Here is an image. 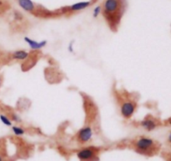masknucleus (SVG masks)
I'll use <instances>...</instances> for the list:
<instances>
[{"instance_id": "f257e3e1", "label": "nucleus", "mask_w": 171, "mask_h": 161, "mask_svg": "<svg viewBox=\"0 0 171 161\" xmlns=\"http://www.w3.org/2000/svg\"><path fill=\"white\" fill-rule=\"evenodd\" d=\"M134 147L137 153L144 155H153L157 149L156 142L147 136H141L137 138L134 143Z\"/></svg>"}, {"instance_id": "f03ea898", "label": "nucleus", "mask_w": 171, "mask_h": 161, "mask_svg": "<svg viewBox=\"0 0 171 161\" xmlns=\"http://www.w3.org/2000/svg\"><path fill=\"white\" fill-rule=\"evenodd\" d=\"M99 149L95 147H86L77 152L79 161H99Z\"/></svg>"}, {"instance_id": "7ed1b4c3", "label": "nucleus", "mask_w": 171, "mask_h": 161, "mask_svg": "<svg viewBox=\"0 0 171 161\" xmlns=\"http://www.w3.org/2000/svg\"><path fill=\"white\" fill-rule=\"evenodd\" d=\"M136 107V103L133 100H124L120 104V114L124 119H129L135 113Z\"/></svg>"}, {"instance_id": "20e7f679", "label": "nucleus", "mask_w": 171, "mask_h": 161, "mask_svg": "<svg viewBox=\"0 0 171 161\" xmlns=\"http://www.w3.org/2000/svg\"><path fill=\"white\" fill-rule=\"evenodd\" d=\"M94 136L93 128L89 125L84 126L77 132V139L80 144H87Z\"/></svg>"}, {"instance_id": "39448f33", "label": "nucleus", "mask_w": 171, "mask_h": 161, "mask_svg": "<svg viewBox=\"0 0 171 161\" xmlns=\"http://www.w3.org/2000/svg\"><path fill=\"white\" fill-rule=\"evenodd\" d=\"M120 0H105L103 3V12L108 16H112L119 11Z\"/></svg>"}, {"instance_id": "423d86ee", "label": "nucleus", "mask_w": 171, "mask_h": 161, "mask_svg": "<svg viewBox=\"0 0 171 161\" xmlns=\"http://www.w3.org/2000/svg\"><path fill=\"white\" fill-rule=\"evenodd\" d=\"M139 125L146 131H153L158 127V122L152 117H146L139 122Z\"/></svg>"}, {"instance_id": "0eeeda50", "label": "nucleus", "mask_w": 171, "mask_h": 161, "mask_svg": "<svg viewBox=\"0 0 171 161\" xmlns=\"http://www.w3.org/2000/svg\"><path fill=\"white\" fill-rule=\"evenodd\" d=\"M23 40L32 50H40V49L46 47L47 44H48V42L46 40L37 41V40H34V39H31L29 37H27V36L23 38Z\"/></svg>"}, {"instance_id": "6e6552de", "label": "nucleus", "mask_w": 171, "mask_h": 161, "mask_svg": "<svg viewBox=\"0 0 171 161\" xmlns=\"http://www.w3.org/2000/svg\"><path fill=\"white\" fill-rule=\"evenodd\" d=\"M29 57V53L26 51L24 49H18L15 50L12 53L11 58H13V60H17V61L23 62L25 61L26 59H28Z\"/></svg>"}, {"instance_id": "1a4fd4ad", "label": "nucleus", "mask_w": 171, "mask_h": 161, "mask_svg": "<svg viewBox=\"0 0 171 161\" xmlns=\"http://www.w3.org/2000/svg\"><path fill=\"white\" fill-rule=\"evenodd\" d=\"M91 1H84V2H79V3H74L70 6L67 8V10L68 12H78L81 11L85 9H87L91 5Z\"/></svg>"}, {"instance_id": "9d476101", "label": "nucleus", "mask_w": 171, "mask_h": 161, "mask_svg": "<svg viewBox=\"0 0 171 161\" xmlns=\"http://www.w3.org/2000/svg\"><path fill=\"white\" fill-rule=\"evenodd\" d=\"M18 3L20 8L26 12L32 13L35 10V4L32 0H18Z\"/></svg>"}, {"instance_id": "9b49d317", "label": "nucleus", "mask_w": 171, "mask_h": 161, "mask_svg": "<svg viewBox=\"0 0 171 161\" xmlns=\"http://www.w3.org/2000/svg\"><path fill=\"white\" fill-rule=\"evenodd\" d=\"M11 129H12V132H13V135L17 137H21V136L24 135L26 134L25 129L19 125H13L11 127Z\"/></svg>"}, {"instance_id": "f8f14e48", "label": "nucleus", "mask_w": 171, "mask_h": 161, "mask_svg": "<svg viewBox=\"0 0 171 161\" xmlns=\"http://www.w3.org/2000/svg\"><path fill=\"white\" fill-rule=\"evenodd\" d=\"M0 121L7 127H12L13 125L9 116H8L5 114H0Z\"/></svg>"}, {"instance_id": "ddd939ff", "label": "nucleus", "mask_w": 171, "mask_h": 161, "mask_svg": "<svg viewBox=\"0 0 171 161\" xmlns=\"http://www.w3.org/2000/svg\"><path fill=\"white\" fill-rule=\"evenodd\" d=\"M10 119L12 120V122L16 123V124H21V123L23 122V120L21 119V117L16 113L12 114L10 115Z\"/></svg>"}, {"instance_id": "4468645a", "label": "nucleus", "mask_w": 171, "mask_h": 161, "mask_svg": "<svg viewBox=\"0 0 171 161\" xmlns=\"http://www.w3.org/2000/svg\"><path fill=\"white\" fill-rule=\"evenodd\" d=\"M101 12H102V7L96 6L94 9V10H93V17L96 19V18L99 17V15L101 13Z\"/></svg>"}, {"instance_id": "2eb2a0df", "label": "nucleus", "mask_w": 171, "mask_h": 161, "mask_svg": "<svg viewBox=\"0 0 171 161\" xmlns=\"http://www.w3.org/2000/svg\"><path fill=\"white\" fill-rule=\"evenodd\" d=\"M68 50L69 53H73L74 51V44H73V43H70L68 46Z\"/></svg>"}, {"instance_id": "dca6fc26", "label": "nucleus", "mask_w": 171, "mask_h": 161, "mask_svg": "<svg viewBox=\"0 0 171 161\" xmlns=\"http://www.w3.org/2000/svg\"><path fill=\"white\" fill-rule=\"evenodd\" d=\"M167 140H168V142L171 145V131L169 133L168 135V137H167Z\"/></svg>"}, {"instance_id": "f3484780", "label": "nucleus", "mask_w": 171, "mask_h": 161, "mask_svg": "<svg viewBox=\"0 0 171 161\" xmlns=\"http://www.w3.org/2000/svg\"><path fill=\"white\" fill-rule=\"evenodd\" d=\"M0 161H4V157L0 154Z\"/></svg>"}, {"instance_id": "a211bd4d", "label": "nucleus", "mask_w": 171, "mask_h": 161, "mask_svg": "<svg viewBox=\"0 0 171 161\" xmlns=\"http://www.w3.org/2000/svg\"><path fill=\"white\" fill-rule=\"evenodd\" d=\"M2 86V77H1V75H0V88Z\"/></svg>"}]
</instances>
